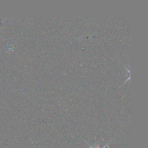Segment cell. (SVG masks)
Instances as JSON below:
<instances>
[{"mask_svg":"<svg viewBox=\"0 0 148 148\" xmlns=\"http://www.w3.org/2000/svg\"><path fill=\"white\" fill-rule=\"evenodd\" d=\"M108 145H109V143H108V144L104 146L103 147H102V148H106V147H108ZM89 147H90V148H101V147H91L90 145H89Z\"/></svg>","mask_w":148,"mask_h":148,"instance_id":"obj_1","label":"cell"}]
</instances>
